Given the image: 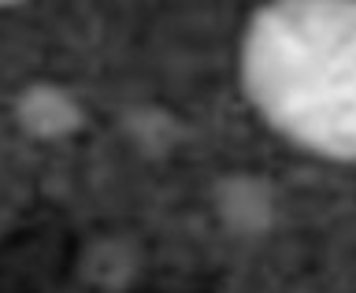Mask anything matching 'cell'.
I'll return each instance as SVG.
<instances>
[{"mask_svg":"<svg viewBox=\"0 0 356 293\" xmlns=\"http://www.w3.org/2000/svg\"><path fill=\"white\" fill-rule=\"evenodd\" d=\"M241 82L300 149L356 164V0H278L252 15Z\"/></svg>","mask_w":356,"mask_h":293,"instance_id":"obj_1","label":"cell"},{"mask_svg":"<svg viewBox=\"0 0 356 293\" xmlns=\"http://www.w3.org/2000/svg\"><path fill=\"white\" fill-rule=\"evenodd\" d=\"M22 119H26V127L41 130V134H63L67 127L78 122V111L60 89L41 86V89H33V93H26V100H22Z\"/></svg>","mask_w":356,"mask_h":293,"instance_id":"obj_2","label":"cell"}]
</instances>
